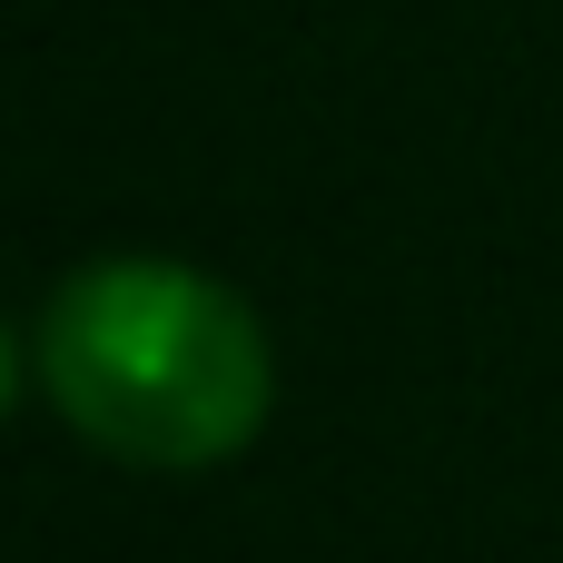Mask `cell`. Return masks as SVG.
Returning a JSON list of instances; mask_svg holds the SVG:
<instances>
[{
  "label": "cell",
  "mask_w": 563,
  "mask_h": 563,
  "mask_svg": "<svg viewBox=\"0 0 563 563\" xmlns=\"http://www.w3.org/2000/svg\"><path fill=\"white\" fill-rule=\"evenodd\" d=\"M40 376L59 416L148 475H198L257 445L277 356L238 287L178 257H99L40 317Z\"/></svg>",
  "instance_id": "6da1fadb"
},
{
  "label": "cell",
  "mask_w": 563,
  "mask_h": 563,
  "mask_svg": "<svg viewBox=\"0 0 563 563\" xmlns=\"http://www.w3.org/2000/svg\"><path fill=\"white\" fill-rule=\"evenodd\" d=\"M10 396H20V346H10V327H0V416H10Z\"/></svg>",
  "instance_id": "7a4b0ae2"
}]
</instances>
